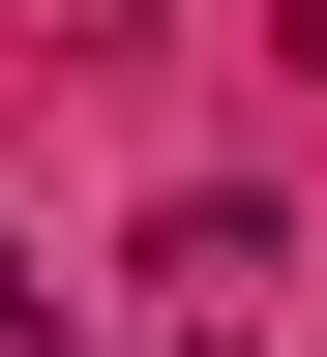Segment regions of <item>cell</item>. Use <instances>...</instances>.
<instances>
[{
  "label": "cell",
  "instance_id": "cell-1",
  "mask_svg": "<svg viewBox=\"0 0 327 357\" xmlns=\"http://www.w3.org/2000/svg\"><path fill=\"white\" fill-rule=\"evenodd\" d=\"M119 357H208V298H149V328H119Z\"/></svg>",
  "mask_w": 327,
  "mask_h": 357
},
{
  "label": "cell",
  "instance_id": "cell-2",
  "mask_svg": "<svg viewBox=\"0 0 327 357\" xmlns=\"http://www.w3.org/2000/svg\"><path fill=\"white\" fill-rule=\"evenodd\" d=\"M268 60H327V0H268Z\"/></svg>",
  "mask_w": 327,
  "mask_h": 357
}]
</instances>
